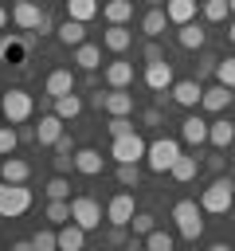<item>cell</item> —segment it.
<instances>
[{
  "mask_svg": "<svg viewBox=\"0 0 235 251\" xmlns=\"http://www.w3.org/2000/svg\"><path fill=\"white\" fill-rule=\"evenodd\" d=\"M70 220L82 224L86 231H94V227H102V204L94 196H74L70 200Z\"/></svg>",
  "mask_w": 235,
  "mask_h": 251,
  "instance_id": "7",
  "label": "cell"
},
{
  "mask_svg": "<svg viewBox=\"0 0 235 251\" xmlns=\"http://www.w3.org/2000/svg\"><path fill=\"white\" fill-rule=\"evenodd\" d=\"M227 39L235 43V16H231V24H227Z\"/></svg>",
  "mask_w": 235,
  "mask_h": 251,
  "instance_id": "53",
  "label": "cell"
},
{
  "mask_svg": "<svg viewBox=\"0 0 235 251\" xmlns=\"http://www.w3.org/2000/svg\"><path fill=\"white\" fill-rule=\"evenodd\" d=\"M215 63H219V59L204 51V55H200V63H196V78H208V75H215Z\"/></svg>",
  "mask_w": 235,
  "mask_h": 251,
  "instance_id": "43",
  "label": "cell"
},
{
  "mask_svg": "<svg viewBox=\"0 0 235 251\" xmlns=\"http://www.w3.org/2000/svg\"><path fill=\"white\" fill-rule=\"evenodd\" d=\"M137 180H141V169H137V161H118V184H125V188H137Z\"/></svg>",
  "mask_w": 235,
  "mask_h": 251,
  "instance_id": "35",
  "label": "cell"
},
{
  "mask_svg": "<svg viewBox=\"0 0 235 251\" xmlns=\"http://www.w3.org/2000/svg\"><path fill=\"white\" fill-rule=\"evenodd\" d=\"M55 20H51V12H43V20H39V27H35V35H55Z\"/></svg>",
  "mask_w": 235,
  "mask_h": 251,
  "instance_id": "46",
  "label": "cell"
},
{
  "mask_svg": "<svg viewBox=\"0 0 235 251\" xmlns=\"http://www.w3.org/2000/svg\"><path fill=\"white\" fill-rule=\"evenodd\" d=\"M231 94H235V86H231Z\"/></svg>",
  "mask_w": 235,
  "mask_h": 251,
  "instance_id": "57",
  "label": "cell"
},
{
  "mask_svg": "<svg viewBox=\"0 0 235 251\" xmlns=\"http://www.w3.org/2000/svg\"><path fill=\"white\" fill-rule=\"evenodd\" d=\"M4 24H8V12H4V4H0V31H4Z\"/></svg>",
  "mask_w": 235,
  "mask_h": 251,
  "instance_id": "54",
  "label": "cell"
},
{
  "mask_svg": "<svg viewBox=\"0 0 235 251\" xmlns=\"http://www.w3.org/2000/svg\"><path fill=\"white\" fill-rule=\"evenodd\" d=\"M172 220H176L180 239L196 243V239L204 235V208H200L196 200H176V204H172Z\"/></svg>",
  "mask_w": 235,
  "mask_h": 251,
  "instance_id": "2",
  "label": "cell"
},
{
  "mask_svg": "<svg viewBox=\"0 0 235 251\" xmlns=\"http://www.w3.org/2000/svg\"><path fill=\"white\" fill-rule=\"evenodd\" d=\"M31 208V188L27 184H16V180H0V216L4 220H16Z\"/></svg>",
  "mask_w": 235,
  "mask_h": 251,
  "instance_id": "4",
  "label": "cell"
},
{
  "mask_svg": "<svg viewBox=\"0 0 235 251\" xmlns=\"http://www.w3.org/2000/svg\"><path fill=\"white\" fill-rule=\"evenodd\" d=\"M145 4H164V0H145Z\"/></svg>",
  "mask_w": 235,
  "mask_h": 251,
  "instance_id": "56",
  "label": "cell"
},
{
  "mask_svg": "<svg viewBox=\"0 0 235 251\" xmlns=\"http://www.w3.org/2000/svg\"><path fill=\"white\" fill-rule=\"evenodd\" d=\"M12 20H16L20 31H35L39 20H43V4L39 0H16L12 4Z\"/></svg>",
  "mask_w": 235,
  "mask_h": 251,
  "instance_id": "9",
  "label": "cell"
},
{
  "mask_svg": "<svg viewBox=\"0 0 235 251\" xmlns=\"http://www.w3.org/2000/svg\"><path fill=\"white\" fill-rule=\"evenodd\" d=\"M208 126H212V122H204L200 114H188V118L180 122V137H184L188 145H204V141H208Z\"/></svg>",
  "mask_w": 235,
  "mask_h": 251,
  "instance_id": "19",
  "label": "cell"
},
{
  "mask_svg": "<svg viewBox=\"0 0 235 251\" xmlns=\"http://www.w3.org/2000/svg\"><path fill=\"white\" fill-rule=\"evenodd\" d=\"M172 63L168 59H157V63H145V86L149 90H172Z\"/></svg>",
  "mask_w": 235,
  "mask_h": 251,
  "instance_id": "11",
  "label": "cell"
},
{
  "mask_svg": "<svg viewBox=\"0 0 235 251\" xmlns=\"http://www.w3.org/2000/svg\"><path fill=\"white\" fill-rule=\"evenodd\" d=\"M55 153H74V137H70V133H63V137L55 141Z\"/></svg>",
  "mask_w": 235,
  "mask_h": 251,
  "instance_id": "48",
  "label": "cell"
},
{
  "mask_svg": "<svg viewBox=\"0 0 235 251\" xmlns=\"http://www.w3.org/2000/svg\"><path fill=\"white\" fill-rule=\"evenodd\" d=\"M106 114H133V94H129V86H110V90H106Z\"/></svg>",
  "mask_w": 235,
  "mask_h": 251,
  "instance_id": "24",
  "label": "cell"
},
{
  "mask_svg": "<svg viewBox=\"0 0 235 251\" xmlns=\"http://www.w3.org/2000/svg\"><path fill=\"white\" fill-rule=\"evenodd\" d=\"M145 247H149V251H172V235L161 231V227H153V231L145 235Z\"/></svg>",
  "mask_w": 235,
  "mask_h": 251,
  "instance_id": "38",
  "label": "cell"
},
{
  "mask_svg": "<svg viewBox=\"0 0 235 251\" xmlns=\"http://www.w3.org/2000/svg\"><path fill=\"white\" fill-rule=\"evenodd\" d=\"M176 157H180V141H172V137H157V141H149L145 165H149V173H168V169L176 165Z\"/></svg>",
  "mask_w": 235,
  "mask_h": 251,
  "instance_id": "5",
  "label": "cell"
},
{
  "mask_svg": "<svg viewBox=\"0 0 235 251\" xmlns=\"http://www.w3.org/2000/svg\"><path fill=\"white\" fill-rule=\"evenodd\" d=\"M98 12H102V4H98V0H67V16H70V20L90 24Z\"/></svg>",
  "mask_w": 235,
  "mask_h": 251,
  "instance_id": "32",
  "label": "cell"
},
{
  "mask_svg": "<svg viewBox=\"0 0 235 251\" xmlns=\"http://www.w3.org/2000/svg\"><path fill=\"white\" fill-rule=\"evenodd\" d=\"M90 106H94V110H106V94L94 90V94H90Z\"/></svg>",
  "mask_w": 235,
  "mask_h": 251,
  "instance_id": "49",
  "label": "cell"
},
{
  "mask_svg": "<svg viewBox=\"0 0 235 251\" xmlns=\"http://www.w3.org/2000/svg\"><path fill=\"white\" fill-rule=\"evenodd\" d=\"M102 16H106V24H125L133 16V0H106Z\"/></svg>",
  "mask_w": 235,
  "mask_h": 251,
  "instance_id": "31",
  "label": "cell"
},
{
  "mask_svg": "<svg viewBox=\"0 0 235 251\" xmlns=\"http://www.w3.org/2000/svg\"><path fill=\"white\" fill-rule=\"evenodd\" d=\"M82 247H86V227L74 224V220H67L59 227V251H82Z\"/></svg>",
  "mask_w": 235,
  "mask_h": 251,
  "instance_id": "16",
  "label": "cell"
},
{
  "mask_svg": "<svg viewBox=\"0 0 235 251\" xmlns=\"http://www.w3.org/2000/svg\"><path fill=\"white\" fill-rule=\"evenodd\" d=\"M102 4H106V0H102Z\"/></svg>",
  "mask_w": 235,
  "mask_h": 251,
  "instance_id": "59",
  "label": "cell"
},
{
  "mask_svg": "<svg viewBox=\"0 0 235 251\" xmlns=\"http://www.w3.org/2000/svg\"><path fill=\"white\" fill-rule=\"evenodd\" d=\"M102 78H106V86H129V82H133V63L114 59V63H106Z\"/></svg>",
  "mask_w": 235,
  "mask_h": 251,
  "instance_id": "23",
  "label": "cell"
},
{
  "mask_svg": "<svg viewBox=\"0 0 235 251\" xmlns=\"http://www.w3.org/2000/svg\"><path fill=\"white\" fill-rule=\"evenodd\" d=\"M47 220L51 224H67L70 220V200H47Z\"/></svg>",
  "mask_w": 235,
  "mask_h": 251,
  "instance_id": "37",
  "label": "cell"
},
{
  "mask_svg": "<svg viewBox=\"0 0 235 251\" xmlns=\"http://www.w3.org/2000/svg\"><path fill=\"white\" fill-rule=\"evenodd\" d=\"M227 4H231V16H235V0H227Z\"/></svg>",
  "mask_w": 235,
  "mask_h": 251,
  "instance_id": "55",
  "label": "cell"
},
{
  "mask_svg": "<svg viewBox=\"0 0 235 251\" xmlns=\"http://www.w3.org/2000/svg\"><path fill=\"white\" fill-rule=\"evenodd\" d=\"M27 176H31V165L24 161V157H4L0 161V180H16V184H27Z\"/></svg>",
  "mask_w": 235,
  "mask_h": 251,
  "instance_id": "21",
  "label": "cell"
},
{
  "mask_svg": "<svg viewBox=\"0 0 235 251\" xmlns=\"http://www.w3.org/2000/svg\"><path fill=\"white\" fill-rule=\"evenodd\" d=\"M74 169L82 176H98L102 173V153L98 149H74Z\"/></svg>",
  "mask_w": 235,
  "mask_h": 251,
  "instance_id": "29",
  "label": "cell"
},
{
  "mask_svg": "<svg viewBox=\"0 0 235 251\" xmlns=\"http://www.w3.org/2000/svg\"><path fill=\"white\" fill-rule=\"evenodd\" d=\"M31 247H35V251H55V247H59V231H51V227H39V231L31 235Z\"/></svg>",
  "mask_w": 235,
  "mask_h": 251,
  "instance_id": "36",
  "label": "cell"
},
{
  "mask_svg": "<svg viewBox=\"0 0 235 251\" xmlns=\"http://www.w3.org/2000/svg\"><path fill=\"white\" fill-rule=\"evenodd\" d=\"M27 47H31V35H4L0 39V59L4 63H24Z\"/></svg>",
  "mask_w": 235,
  "mask_h": 251,
  "instance_id": "17",
  "label": "cell"
},
{
  "mask_svg": "<svg viewBox=\"0 0 235 251\" xmlns=\"http://www.w3.org/2000/svg\"><path fill=\"white\" fill-rule=\"evenodd\" d=\"M106 129H110V137H121V133H133V122H129V114H110Z\"/></svg>",
  "mask_w": 235,
  "mask_h": 251,
  "instance_id": "41",
  "label": "cell"
},
{
  "mask_svg": "<svg viewBox=\"0 0 235 251\" xmlns=\"http://www.w3.org/2000/svg\"><path fill=\"white\" fill-rule=\"evenodd\" d=\"M129 43H133V31H129L125 24H110V27L102 31V47H106V51H114V55L129 51Z\"/></svg>",
  "mask_w": 235,
  "mask_h": 251,
  "instance_id": "15",
  "label": "cell"
},
{
  "mask_svg": "<svg viewBox=\"0 0 235 251\" xmlns=\"http://www.w3.org/2000/svg\"><path fill=\"white\" fill-rule=\"evenodd\" d=\"M215 82L235 86V55H227V59H219V63H215Z\"/></svg>",
  "mask_w": 235,
  "mask_h": 251,
  "instance_id": "39",
  "label": "cell"
},
{
  "mask_svg": "<svg viewBox=\"0 0 235 251\" xmlns=\"http://www.w3.org/2000/svg\"><path fill=\"white\" fill-rule=\"evenodd\" d=\"M145 153H149V141H145L137 129L114 137V145H110V157H114V161H145Z\"/></svg>",
  "mask_w": 235,
  "mask_h": 251,
  "instance_id": "6",
  "label": "cell"
},
{
  "mask_svg": "<svg viewBox=\"0 0 235 251\" xmlns=\"http://www.w3.org/2000/svg\"><path fill=\"white\" fill-rule=\"evenodd\" d=\"M231 176H235V173H231Z\"/></svg>",
  "mask_w": 235,
  "mask_h": 251,
  "instance_id": "60",
  "label": "cell"
},
{
  "mask_svg": "<svg viewBox=\"0 0 235 251\" xmlns=\"http://www.w3.org/2000/svg\"><path fill=\"white\" fill-rule=\"evenodd\" d=\"M55 35H59V43H67V47H78V43H86V24L67 16V20L55 27Z\"/></svg>",
  "mask_w": 235,
  "mask_h": 251,
  "instance_id": "22",
  "label": "cell"
},
{
  "mask_svg": "<svg viewBox=\"0 0 235 251\" xmlns=\"http://www.w3.org/2000/svg\"><path fill=\"white\" fill-rule=\"evenodd\" d=\"M74 169V153H55V173H70Z\"/></svg>",
  "mask_w": 235,
  "mask_h": 251,
  "instance_id": "44",
  "label": "cell"
},
{
  "mask_svg": "<svg viewBox=\"0 0 235 251\" xmlns=\"http://www.w3.org/2000/svg\"><path fill=\"white\" fill-rule=\"evenodd\" d=\"M43 192H47V200H70V180H67V173H55Z\"/></svg>",
  "mask_w": 235,
  "mask_h": 251,
  "instance_id": "33",
  "label": "cell"
},
{
  "mask_svg": "<svg viewBox=\"0 0 235 251\" xmlns=\"http://www.w3.org/2000/svg\"><path fill=\"white\" fill-rule=\"evenodd\" d=\"M208 141H212L215 149H231V141H235V122H231V118H215V122L208 126Z\"/></svg>",
  "mask_w": 235,
  "mask_h": 251,
  "instance_id": "20",
  "label": "cell"
},
{
  "mask_svg": "<svg viewBox=\"0 0 235 251\" xmlns=\"http://www.w3.org/2000/svg\"><path fill=\"white\" fill-rule=\"evenodd\" d=\"M20 141H35V126H24L20 129Z\"/></svg>",
  "mask_w": 235,
  "mask_h": 251,
  "instance_id": "51",
  "label": "cell"
},
{
  "mask_svg": "<svg viewBox=\"0 0 235 251\" xmlns=\"http://www.w3.org/2000/svg\"><path fill=\"white\" fill-rule=\"evenodd\" d=\"M168 173H172V180L188 184V180H196V173H200V157H196V153H180V157H176V165H172Z\"/></svg>",
  "mask_w": 235,
  "mask_h": 251,
  "instance_id": "27",
  "label": "cell"
},
{
  "mask_svg": "<svg viewBox=\"0 0 235 251\" xmlns=\"http://www.w3.org/2000/svg\"><path fill=\"white\" fill-rule=\"evenodd\" d=\"M133 212H137L133 192H118V196H110V204H106V220H110V224H118V227H129Z\"/></svg>",
  "mask_w": 235,
  "mask_h": 251,
  "instance_id": "8",
  "label": "cell"
},
{
  "mask_svg": "<svg viewBox=\"0 0 235 251\" xmlns=\"http://www.w3.org/2000/svg\"><path fill=\"white\" fill-rule=\"evenodd\" d=\"M55 114H59L63 122H74V118L82 114V98H78L74 90H70V94H59V98H55Z\"/></svg>",
  "mask_w": 235,
  "mask_h": 251,
  "instance_id": "30",
  "label": "cell"
},
{
  "mask_svg": "<svg viewBox=\"0 0 235 251\" xmlns=\"http://www.w3.org/2000/svg\"><path fill=\"white\" fill-rule=\"evenodd\" d=\"M161 122V110H145V126H157Z\"/></svg>",
  "mask_w": 235,
  "mask_h": 251,
  "instance_id": "50",
  "label": "cell"
},
{
  "mask_svg": "<svg viewBox=\"0 0 235 251\" xmlns=\"http://www.w3.org/2000/svg\"><path fill=\"white\" fill-rule=\"evenodd\" d=\"M74 63H78V71H98L102 67V47L98 43H78L74 47Z\"/></svg>",
  "mask_w": 235,
  "mask_h": 251,
  "instance_id": "28",
  "label": "cell"
},
{
  "mask_svg": "<svg viewBox=\"0 0 235 251\" xmlns=\"http://www.w3.org/2000/svg\"><path fill=\"white\" fill-rule=\"evenodd\" d=\"M200 98H204V82H200V78H180V82H172V102H176V106L196 110Z\"/></svg>",
  "mask_w": 235,
  "mask_h": 251,
  "instance_id": "10",
  "label": "cell"
},
{
  "mask_svg": "<svg viewBox=\"0 0 235 251\" xmlns=\"http://www.w3.org/2000/svg\"><path fill=\"white\" fill-rule=\"evenodd\" d=\"M59 137H63V118H59L55 110L39 114V126H35V141H39V145H55Z\"/></svg>",
  "mask_w": 235,
  "mask_h": 251,
  "instance_id": "13",
  "label": "cell"
},
{
  "mask_svg": "<svg viewBox=\"0 0 235 251\" xmlns=\"http://www.w3.org/2000/svg\"><path fill=\"white\" fill-rule=\"evenodd\" d=\"M106 243H110V247H118V243H129V239H125V227L110 224V231H106Z\"/></svg>",
  "mask_w": 235,
  "mask_h": 251,
  "instance_id": "45",
  "label": "cell"
},
{
  "mask_svg": "<svg viewBox=\"0 0 235 251\" xmlns=\"http://www.w3.org/2000/svg\"><path fill=\"white\" fill-rule=\"evenodd\" d=\"M164 27H168V12H164V4H149L145 20H141V31H145L149 39H157V35H164Z\"/></svg>",
  "mask_w": 235,
  "mask_h": 251,
  "instance_id": "18",
  "label": "cell"
},
{
  "mask_svg": "<svg viewBox=\"0 0 235 251\" xmlns=\"http://www.w3.org/2000/svg\"><path fill=\"white\" fill-rule=\"evenodd\" d=\"M208 169H212V173H219V169H223V157H219V153H215V157H208Z\"/></svg>",
  "mask_w": 235,
  "mask_h": 251,
  "instance_id": "52",
  "label": "cell"
},
{
  "mask_svg": "<svg viewBox=\"0 0 235 251\" xmlns=\"http://www.w3.org/2000/svg\"><path fill=\"white\" fill-rule=\"evenodd\" d=\"M196 8H200V0H164V12H168V24H188V20H196Z\"/></svg>",
  "mask_w": 235,
  "mask_h": 251,
  "instance_id": "25",
  "label": "cell"
},
{
  "mask_svg": "<svg viewBox=\"0 0 235 251\" xmlns=\"http://www.w3.org/2000/svg\"><path fill=\"white\" fill-rule=\"evenodd\" d=\"M231 204H235V176H215V180L200 192V208L212 212V216L231 212Z\"/></svg>",
  "mask_w": 235,
  "mask_h": 251,
  "instance_id": "1",
  "label": "cell"
},
{
  "mask_svg": "<svg viewBox=\"0 0 235 251\" xmlns=\"http://www.w3.org/2000/svg\"><path fill=\"white\" fill-rule=\"evenodd\" d=\"M129 227H133V235H149V231L157 227V220H153L149 212H133V220H129Z\"/></svg>",
  "mask_w": 235,
  "mask_h": 251,
  "instance_id": "42",
  "label": "cell"
},
{
  "mask_svg": "<svg viewBox=\"0 0 235 251\" xmlns=\"http://www.w3.org/2000/svg\"><path fill=\"white\" fill-rule=\"evenodd\" d=\"M200 12H204V20H208V24H219V20H227V16H231V4H227V0H204V4H200Z\"/></svg>",
  "mask_w": 235,
  "mask_h": 251,
  "instance_id": "34",
  "label": "cell"
},
{
  "mask_svg": "<svg viewBox=\"0 0 235 251\" xmlns=\"http://www.w3.org/2000/svg\"><path fill=\"white\" fill-rule=\"evenodd\" d=\"M16 145H20V129H16L12 122H8V126H0V157H8Z\"/></svg>",
  "mask_w": 235,
  "mask_h": 251,
  "instance_id": "40",
  "label": "cell"
},
{
  "mask_svg": "<svg viewBox=\"0 0 235 251\" xmlns=\"http://www.w3.org/2000/svg\"><path fill=\"white\" fill-rule=\"evenodd\" d=\"M157 59H164V51L157 47V39H149L145 43V63H157Z\"/></svg>",
  "mask_w": 235,
  "mask_h": 251,
  "instance_id": "47",
  "label": "cell"
},
{
  "mask_svg": "<svg viewBox=\"0 0 235 251\" xmlns=\"http://www.w3.org/2000/svg\"><path fill=\"white\" fill-rule=\"evenodd\" d=\"M176 43H180L184 51H204V43H208V31H204L196 20H188V24H180V27H176Z\"/></svg>",
  "mask_w": 235,
  "mask_h": 251,
  "instance_id": "14",
  "label": "cell"
},
{
  "mask_svg": "<svg viewBox=\"0 0 235 251\" xmlns=\"http://www.w3.org/2000/svg\"><path fill=\"white\" fill-rule=\"evenodd\" d=\"M39 4H43V0H39Z\"/></svg>",
  "mask_w": 235,
  "mask_h": 251,
  "instance_id": "58",
  "label": "cell"
},
{
  "mask_svg": "<svg viewBox=\"0 0 235 251\" xmlns=\"http://www.w3.org/2000/svg\"><path fill=\"white\" fill-rule=\"evenodd\" d=\"M231 86H223V82H212V86H204V98H200V106L208 110V114H223L227 106H231Z\"/></svg>",
  "mask_w": 235,
  "mask_h": 251,
  "instance_id": "12",
  "label": "cell"
},
{
  "mask_svg": "<svg viewBox=\"0 0 235 251\" xmlns=\"http://www.w3.org/2000/svg\"><path fill=\"white\" fill-rule=\"evenodd\" d=\"M43 90H47V94H55V98H59V94H70V90H74V75H70L67 67H55V71L47 75Z\"/></svg>",
  "mask_w": 235,
  "mask_h": 251,
  "instance_id": "26",
  "label": "cell"
},
{
  "mask_svg": "<svg viewBox=\"0 0 235 251\" xmlns=\"http://www.w3.org/2000/svg\"><path fill=\"white\" fill-rule=\"evenodd\" d=\"M0 110H4V118H8L12 126H24V122L35 114V98H31L24 86H8L4 98H0Z\"/></svg>",
  "mask_w": 235,
  "mask_h": 251,
  "instance_id": "3",
  "label": "cell"
}]
</instances>
